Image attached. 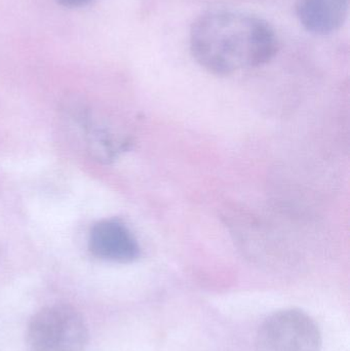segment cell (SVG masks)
I'll return each instance as SVG.
<instances>
[{
	"label": "cell",
	"mask_w": 350,
	"mask_h": 351,
	"mask_svg": "<svg viewBox=\"0 0 350 351\" xmlns=\"http://www.w3.org/2000/svg\"><path fill=\"white\" fill-rule=\"evenodd\" d=\"M190 49L201 67L228 75L271 61L277 53V38L271 25L258 16L217 10L195 21Z\"/></svg>",
	"instance_id": "1"
},
{
	"label": "cell",
	"mask_w": 350,
	"mask_h": 351,
	"mask_svg": "<svg viewBox=\"0 0 350 351\" xmlns=\"http://www.w3.org/2000/svg\"><path fill=\"white\" fill-rule=\"evenodd\" d=\"M88 339L86 321L68 305L41 309L33 315L27 331L31 351H82Z\"/></svg>",
	"instance_id": "2"
},
{
	"label": "cell",
	"mask_w": 350,
	"mask_h": 351,
	"mask_svg": "<svg viewBox=\"0 0 350 351\" xmlns=\"http://www.w3.org/2000/svg\"><path fill=\"white\" fill-rule=\"evenodd\" d=\"M322 334L316 322L298 309H285L267 317L259 328V351H321Z\"/></svg>",
	"instance_id": "3"
},
{
	"label": "cell",
	"mask_w": 350,
	"mask_h": 351,
	"mask_svg": "<svg viewBox=\"0 0 350 351\" xmlns=\"http://www.w3.org/2000/svg\"><path fill=\"white\" fill-rule=\"evenodd\" d=\"M88 249L95 257L116 263H132L141 254L135 235L116 219L99 221L92 226Z\"/></svg>",
	"instance_id": "4"
},
{
	"label": "cell",
	"mask_w": 350,
	"mask_h": 351,
	"mask_svg": "<svg viewBox=\"0 0 350 351\" xmlns=\"http://www.w3.org/2000/svg\"><path fill=\"white\" fill-rule=\"evenodd\" d=\"M349 8V0H298L296 10L306 30L328 35L345 24Z\"/></svg>",
	"instance_id": "5"
},
{
	"label": "cell",
	"mask_w": 350,
	"mask_h": 351,
	"mask_svg": "<svg viewBox=\"0 0 350 351\" xmlns=\"http://www.w3.org/2000/svg\"><path fill=\"white\" fill-rule=\"evenodd\" d=\"M55 1L64 8H76L86 5L94 0H55Z\"/></svg>",
	"instance_id": "6"
}]
</instances>
